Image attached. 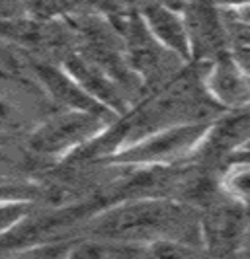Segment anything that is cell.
I'll use <instances>...</instances> for the list:
<instances>
[{
  "label": "cell",
  "instance_id": "1",
  "mask_svg": "<svg viewBox=\"0 0 250 259\" xmlns=\"http://www.w3.org/2000/svg\"><path fill=\"white\" fill-rule=\"evenodd\" d=\"M90 228L92 236L143 246L157 240H186L203 247L199 214L190 205L168 197L125 199L100 210Z\"/></svg>",
  "mask_w": 250,
  "mask_h": 259
},
{
  "label": "cell",
  "instance_id": "15",
  "mask_svg": "<svg viewBox=\"0 0 250 259\" xmlns=\"http://www.w3.org/2000/svg\"><path fill=\"white\" fill-rule=\"evenodd\" d=\"M225 18H229V22H235L240 27H246L250 29V4H242V6H237V8H227L223 10Z\"/></svg>",
  "mask_w": 250,
  "mask_h": 259
},
{
  "label": "cell",
  "instance_id": "13",
  "mask_svg": "<svg viewBox=\"0 0 250 259\" xmlns=\"http://www.w3.org/2000/svg\"><path fill=\"white\" fill-rule=\"evenodd\" d=\"M22 113L20 107L10 102L4 94H0V131L18 129L22 125Z\"/></svg>",
  "mask_w": 250,
  "mask_h": 259
},
{
  "label": "cell",
  "instance_id": "14",
  "mask_svg": "<svg viewBox=\"0 0 250 259\" xmlns=\"http://www.w3.org/2000/svg\"><path fill=\"white\" fill-rule=\"evenodd\" d=\"M31 14V0H0V18H18Z\"/></svg>",
  "mask_w": 250,
  "mask_h": 259
},
{
  "label": "cell",
  "instance_id": "11",
  "mask_svg": "<svg viewBox=\"0 0 250 259\" xmlns=\"http://www.w3.org/2000/svg\"><path fill=\"white\" fill-rule=\"evenodd\" d=\"M219 189L250 210V160L233 158L219 178Z\"/></svg>",
  "mask_w": 250,
  "mask_h": 259
},
{
  "label": "cell",
  "instance_id": "4",
  "mask_svg": "<svg viewBox=\"0 0 250 259\" xmlns=\"http://www.w3.org/2000/svg\"><path fill=\"white\" fill-rule=\"evenodd\" d=\"M116 27L123 37L125 61L143 86L158 84L160 80L168 78L180 66L186 65L153 37L143 18L137 12V8L125 14Z\"/></svg>",
  "mask_w": 250,
  "mask_h": 259
},
{
  "label": "cell",
  "instance_id": "6",
  "mask_svg": "<svg viewBox=\"0 0 250 259\" xmlns=\"http://www.w3.org/2000/svg\"><path fill=\"white\" fill-rule=\"evenodd\" d=\"M201 240L207 253L213 255H238L250 228V210L223 193L219 203L199 214Z\"/></svg>",
  "mask_w": 250,
  "mask_h": 259
},
{
  "label": "cell",
  "instance_id": "2",
  "mask_svg": "<svg viewBox=\"0 0 250 259\" xmlns=\"http://www.w3.org/2000/svg\"><path fill=\"white\" fill-rule=\"evenodd\" d=\"M211 121L170 123L121 144L105 162L121 168L157 169L170 168L199 154L207 139Z\"/></svg>",
  "mask_w": 250,
  "mask_h": 259
},
{
  "label": "cell",
  "instance_id": "16",
  "mask_svg": "<svg viewBox=\"0 0 250 259\" xmlns=\"http://www.w3.org/2000/svg\"><path fill=\"white\" fill-rule=\"evenodd\" d=\"M238 255H246V257H250V228H248V232H246L244 244H242V247H240V253H238Z\"/></svg>",
  "mask_w": 250,
  "mask_h": 259
},
{
  "label": "cell",
  "instance_id": "8",
  "mask_svg": "<svg viewBox=\"0 0 250 259\" xmlns=\"http://www.w3.org/2000/svg\"><path fill=\"white\" fill-rule=\"evenodd\" d=\"M137 12L143 18L145 26L158 43L176 55L182 63H194L192 35L186 22V16L180 8H174L164 0H141Z\"/></svg>",
  "mask_w": 250,
  "mask_h": 259
},
{
  "label": "cell",
  "instance_id": "12",
  "mask_svg": "<svg viewBox=\"0 0 250 259\" xmlns=\"http://www.w3.org/2000/svg\"><path fill=\"white\" fill-rule=\"evenodd\" d=\"M31 208L29 199H0V240L29 219Z\"/></svg>",
  "mask_w": 250,
  "mask_h": 259
},
{
  "label": "cell",
  "instance_id": "9",
  "mask_svg": "<svg viewBox=\"0 0 250 259\" xmlns=\"http://www.w3.org/2000/svg\"><path fill=\"white\" fill-rule=\"evenodd\" d=\"M33 76L38 78L40 86L49 96V100L53 104L59 105L61 109H82V111L100 113V115H105L110 119H119L108 107L98 104L63 65L35 63L33 65Z\"/></svg>",
  "mask_w": 250,
  "mask_h": 259
},
{
  "label": "cell",
  "instance_id": "5",
  "mask_svg": "<svg viewBox=\"0 0 250 259\" xmlns=\"http://www.w3.org/2000/svg\"><path fill=\"white\" fill-rule=\"evenodd\" d=\"M201 86L221 111L250 107V66L229 47L201 63Z\"/></svg>",
  "mask_w": 250,
  "mask_h": 259
},
{
  "label": "cell",
  "instance_id": "3",
  "mask_svg": "<svg viewBox=\"0 0 250 259\" xmlns=\"http://www.w3.org/2000/svg\"><path fill=\"white\" fill-rule=\"evenodd\" d=\"M116 119L82 109H59L43 119L27 137L33 154L49 160H70L79 150L98 139Z\"/></svg>",
  "mask_w": 250,
  "mask_h": 259
},
{
  "label": "cell",
  "instance_id": "18",
  "mask_svg": "<svg viewBox=\"0 0 250 259\" xmlns=\"http://www.w3.org/2000/svg\"><path fill=\"white\" fill-rule=\"evenodd\" d=\"M233 158H248V160H250V150H240V152H238V154H235ZM233 158H231V160H233Z\"/></svg>",
  "mask_w": 250,
  "mask_h": 259
},
{
  "label": "cell",
  "instance_id": "7",
  "mask_svg": "<svg viewBox=\"0 0 250 259\" xmlns=\"http://www.w3.org/2000/svg\"><path fill=\"white\" fill-rule=\"evenodd\" d=\"M61 65L75 76V80L98 104L108 107L112 113L123 117L131 111L133 105L129 100V90L114 74H110L104 66L92 61L86 53H70V55H66V59Z\"/></svg>",
  "mask_w": 250,
  "mask_h": 259
},
{
  "label": "cell",
  "instance_id": "10",
  "mask_svg": "<svg viewBox=\"0 0 250 259\" xmlns=\"http://www.w3.org/2000/svg\"><path fill=\"white\" fill-rule=\"evenodd\" d=\"M250 143V107L227 111V115L215 117L211 121L207 139L198 156L211 160L227 158V162L238 154Z\"/></svg>",
  "mask_w": 250,
  "mask_h": 259
},
{
  "label": "cell",
  "instance_id": "17",
  "mask_svg": "<svg viewBox=\"0 0 250 259\" xmlns=\"http://www.w3.org/2000/svg\"><path fill=\"white\" fill-rule=\"evenodd\" d=\"M164 2H168V4H172L174 8H180V10H182V8H184L190 0H164Z\"/></svg>",
  "mask_w": 250,
  "mask_h": 259
}]
</instances>
